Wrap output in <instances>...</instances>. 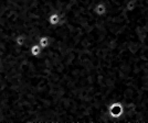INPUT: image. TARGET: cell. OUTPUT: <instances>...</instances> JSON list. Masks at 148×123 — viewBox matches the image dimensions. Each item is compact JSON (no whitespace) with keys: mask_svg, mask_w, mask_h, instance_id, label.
Here are the masks:
<instances>
[{"mask_svg":"<svg viewBox=\"0 0 148 123\" xmlns=\"http://www.w3.org/2000/svg\"><path fill=\"white\" fill-rule=\"evenodd\" d=\"M104 2L102 17L106 53L122 80L125 109L148 116V0H90Z\"/></svg>","mask_w":148,"mask_h":123,"instance_id":"obj_1","label":"cell"},{"mask_svg":"<svg viewBox=\"0 0 148 123\" xmlns=\"http://www.w3.org/2000/svg\"><path fill=\"white\" fill-rule=\"evenodd\" d=\"M108 114L110 117L116 122L118 119H121L122 116L124 114V105L122 102L119 101H115L112 102L111 105H108Z\"/></svg>","mask_w":148,"mask_h":123,"instance_id":"obj_2","label":"cell"},{"mask_svg":"<svg viewBox=\"0 0 148 123\" xmlns=\"http://www.w3.org/2000/svg\"><path fill=\"white\" fill-rule=\"evenodd\" d=\"M61 21H62L61 16H60V13H58V12L50 13L49 17H48V22H49V24L52 25V26L59 25L61 23Z\"/></svg>","mask_w":148,"mask_h":123,"instance_id":"obj_3","label":"cell"},{"mask_svg":"<svg viewBox=\"0 0 148 123\" xmlns=\"http://www.w3.org/2000/svg\"><path fill=\"white\" fill-rule=\"evenodd\" d=\"M94 13L99 17H104L107 13V6L105 5L104 2H99L96 3L94 7Z\"/></svg>","mask_w":148,"mask_h":123,"instance_id":"obj_4","label":"cell"},{"mask_svg":"<svg viewBox=\"0 0 148 123\" xmlns=\"http://www.w3.org/2000/svg\"><path fill=\"white\" fill-rule=\"evenodd\" d=\"M42 47L39 45V43H36L33 44V45H31L30 46V49H29V52H30V54L33 57H38V56L41 55V53H42Z\"/></svg>","mask_w":148,"mask_h":123,"instance_id":"obj_5","label":"cell"},{"mask_svg":"<svg viewBox=\"0 0 148 123\" xmlns=\"http://www.w3.org/2000/svg\"><path fill=\"white\" fill-rule=\"evenodd\" d=\"M38 43H39V45L42 47V49H45L50 46V44H51V40H50V37L48 36V35H42V36L39 37Z\"/></svg>","mask_w":148,"mask_h":123,"instance_id":"obj_6","label":"cell"},{"mask_svg":"<svg viewBox=\"0 0 148 123\" xmlns=\"http://www.w3.org/2000/svg\"><path fill=\"white\" fill-rule=\"evenodd\" d=\"M25 42H27V36H25V34H19L14 39V43L17 44L18 46H20V47L25 46Z\"/></svg>","mask_w":148,"mask_h":123,"instance_id":"obj_7","label":"cell"},{"mask_svg":"<svg viewBox=\"0 0 148 123\" xmlns=\"http://www.w3.org/2000/svg\"><path fill=\"white\" fill-rule=\"evenodd\" d=\"M32 1H33V0H32ZM33 8H34V3H33ZM34 12H36V9H34ZM36 16H37V13H36ZM37 19H38V17H37ZM38 23H39V25H40V28H41V29H42V31H43V34H44V35H48V36H49L50 33H51V30H52V25L50 26L49 29H44L43 26H42V25L40 24L39 20H38Z\"/></svg>","mask_w":148,"mask_h":123,"instance_id":"obj_8","label":"cell"}]
</instances>
